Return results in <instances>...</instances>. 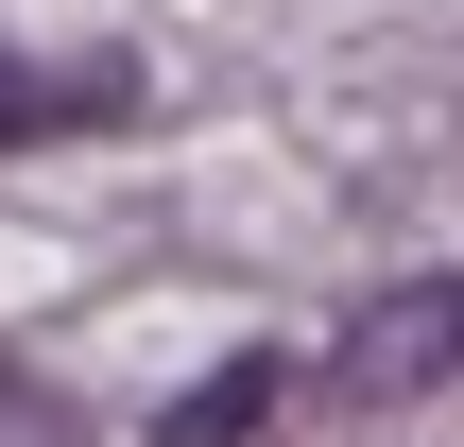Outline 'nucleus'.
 I'll return each instance as SVG.
<instances>
[{"label":"nucleus","instance_id":"nucleus-1","mask_svg":"<svg viewBox=\"0 0 464 447\" xmlns=\"http://www.w3.org/2000/svg\"><path fill=\"white\" fill-rule=\"evenodd\" d=\"M327 379H344L362 413H396V396H448V379H464V276H396L379 310H344Z\"/></svg>","mask_w":464,"mask_h":447},{"label":"nucleus","instance_id":"nucleus-2","mask_svg":"<svg viewBox=\"0 0 464 447\" xmlns=\"http://www.w3.org/2000/svg\"><path fill=\"white\" fill-rule=\"evenodd\" d=\"M52 121H121V69H0V138H52Z\"/></svg>","mask_w":464,"mask_h":447},{"label":"nucleus","instance_id":"nucleus-3","mask_svg":"<svg viewBox=\"0 0 464 447\" xmlns=\"http://www.w3.org/2000/svg\"><path fill=\"white\" fill-rule=\"evenodd\" d=\"M258 413H276V362H224V379L172 413V447H224V431H258Z\"/></svg>","mask_w":464,"mask_h":447}]
</instances>
